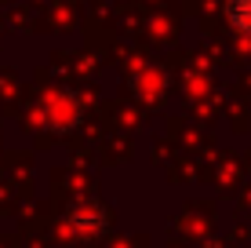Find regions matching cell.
I'll use <instances>...</instances> for the list:
<instances>
[{"label":"cell","mask_w":251,"mask_h":248,"mask_svg":"<svg viewBox=\"0 0 251 248\" xmlns=\"http://www.w3.org/2000/svg\"><path fill=\"white\" fill-rule=\"evenodd\" d=\"M226 15L240 33H251V0H226Z\"/></svg>","instance_id":"obj_1"}]
</instances>
